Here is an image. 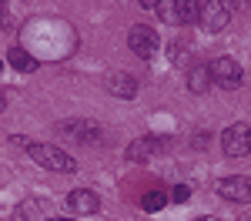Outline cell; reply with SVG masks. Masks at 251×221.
<instances>
[{
  "instance_id": "cell-14",
  "label": "cell",
  "mask_w": 251,
  "mask_h": 221,
  "mask_svg": "<svg viewBox=\"0 0 251 221\" xmlns=\"http://www.w3.org/2000/svg\"><path fill=\"white\" fill-rule=\"evenodd\" d=\"M7 64L17 67V71H24V74H27V71H37V60L30 57L24 47H10V50H7Z\"/></svg>"
},
{
  "instance_id": "cell-5",
  "label": "cell",
  "mask_w": 251,
  "mask_h": 221,
  "mask_svg": "<svg viewBox=\"0 0 251 221\" xmlns=\"http://www.w3.org/2000/svg\"><path fill=\"white\" fill-rule=\"evenodd\" d=\"M221 151H225L228 158H248L251 154V127L245 121L228 124V127L221 131Z\"/></svg>"
},
{
  "instance_id": "cell-8",
  "label": "cell",
  "mask_w": 251,
  "mask_h": 221,
  "mask_svg": "<svg viewBox=\"0 0 251 221\" xmlns=\"http://www.w3.org/2000/svg\"><path fill=\"white\" fill-rule=\"evenodd\" d=\"M168 144H171V138H157V134H148V138L134 141V144L124 151V158L134 161V164H141V161H151L154 154H164V151H168Z\"/></svg>"
},
{
  "instance_id": "cell-12",
  "label": "cell",
  "mask_w": 251,
  "mask_h": 221,
  "mask_svg": "<svg viewBox=\"0 0 251 221\" xmlns=\"http://www.w3.org/2000/svg\"><path fill=\"white\" fill-rule=\"evenodd\" d=\"M67 204H71V211L80 215V218L100 211V198H97L91 188H77V191H71V195H67Z\"/></svg>"
},
{
  "instance_id": "cell-3",
  "label": "cell",
  "mask_w": 251,
  "mask_h": 221,
  "mask_svg": "<svg viewBox=\"0 0 251 221\" xmlns=\"http://www.w3.org/2000/svg\"><path fill=\"white\" fill-rule=\"evenodd\" d=\"M144 7L154 10L161 20L177 24V27L198 20V14H201V0H164V3H151V0H144Z\"/></svg>"
},
{
  "instance_id": "cell-10",
  "label": "cell",
  "mask_w": 251,
  "mask_h": 221,
  "mask_svg": "<svg viewBox=\"0 0 251 221\" xmlns=\"http://www.w3.org/2000/svg\"><path fill=\"white\" fill-rule=\"evenodd\" d=\"M218 195L225 201H234V204H251V178H241V174L221 178L218 181Z\"/></svg>"
},
{
  "instance_id": "cell-4",
  "label": "cell",
  "mask_w": 251,
  "mask_h": 221,
  "mask_svg": "<svg viewBox=\"0 0 251 221\" xmlns=\"http://www.w3.org/2000/svg\"><path fill=\"white\" fill-rule=\"evenodd\" d=\"M57 134L60 138H71L74 144H100L104 141V127L87 118H74V121L57 124Z\"/></svg>"
},
{
  "instance_id": "cell-18",
  "label": "cell",
  "mask_w": 251,
  "mask_h": 221,
  "mask_svg": "<svg viewBox=\"0 0 251 221\" xmlns=\"http://www.w3.org/2000/svg\"><path fill=\"white\" fill-rule=\"evenodd\" d=\"M194 221H218L214 215H201V218H194Z\"/></svg>"
},
{
  "instance_id": "cell-2",
  "label": "cell",
  "mask_w": 251,
  "mask_h": 221,
  "mask_svg": "<svg viewBox=\"0 0 251 221\" xmlns=\"http://www.w3.org/2000/svg\"><path fill=\"white\" fill-rule=\"evenodd\" d=\"M14 144H24L27 154L37 161L40 168H47V171H57V174H74L77 171V161L67 151H60L57 144H40V141H24V138H14Z\"/></svg>"
},
{
  "instance_id": "cell-9",
  "label": "cell",
  "mask_w": 251,
  "mask_h": 221,
  "mask_svg": "<svg viewBox=\"0 0 251 221\" xmlns=\"http://www.w3.org/2000/svg\"><path fill=\"white\" fill-rule=\"evenodd\" d=\"M228 20H231V3H221V0H201L198 24H201L204 30H221Z\"/></svg>"
},
{
  "instance_id": "cell-22",
  "label": "cell",
  "mask_w": 251,
  "mask_h": 221,
  "mask_svg": "<svg viewBox=\"0 0 251 221\" xmlns=\"http://www.w3.org/2000/svg\"><path fill=\"white\" fill-rule=\"evenodd\" d=\"M0 20H3V7H0Z\"/></svg>"
},
{
  "instance_id": "cell-6",
  "label": "cell",
  "mask_w": 251,
  "mask_h": 221,
  "mask_svg": "<svg viewBox=\"0 0 251 221\" xmlns=\"http://www.w3.org/2000/svg\"><path fill=\"white\" fill-rule=\"evenodd\" d=\"M127 47L134 50L137 57H154L157 47H161V37L154 34V27H148V24H134L131 30H127Z\"/></svg>"
},
{
  "instance_id": "cell-19",
  "label": "cell",
  "mask_w": 251,
  "mask_h": 221,
  "mask_svg": "<svg viewBox=\"0 0 251 221\" xmlns=\"http://www.w3.org/2000/svg\"><path fill=\"white\" fill-rule=\"evenodd\" d=\"M3 107H7V98H3V91H0V111H3Z\"/></svg>"
},
{
  "instance_id": "cell-16",
  "label": "cell",
  "mask_w": 251,
  "mask_h": 221,
  "mask_svg": "<svg viewBox=\"0 0 251 221\" xmlns=\"http://www.w3.org/2000/svg\"><path fill=\"white\" fill-rule=\"evenodd\" d=\"M168 201H171V198H168V191H148V195L141 198V208H144V211H161Z\"/></svg>"
},
{
  "instance_id": "cell-21",
  "label": "cell",
  "mask_w": 251,
  "mask_h": 221,
  "mask_svg": "<svg viewBox=\"0 0 251 221\" xmlns=\"http://www.w3.org/2000/svg\"><path fill=\"white\" fill-rule=\"evenodd\" d=\"M47 221H74V218H47Z\"/></svg>"
},
{
  "instance_id": "cell-17",
  "label": "cell",
  "mask_w": 251,
  "mask_h": 221,
  "mask_svg": "<svg viewBox=\"0 0 251 221\" xmlns=\"http://www.w3.org/2000/svg\"><path fill=\"white\" fill-rule=\"evenodd\" d=\"M171 201H177V204H184V201H191V188L188 184H177V188H171V195H168Z\"/></svg>"
},
{
  "instance_id": "cell-23",
  "label": "cell",
  "mask_w": 251,
  "mask_h": 221,
  "mask_svg": "<svg viewBox=\"0 0 251 221\" xmlns=\"http://www.w3.org/2000/svg\"><path fill=\"white\" fill-rule=\"evenodd\" d=\"M0 71H3V64H0Z\"/></svg>"
},
{
  "instance_id": "cell-20",
  "label": "cell",
  "mask_w": 251,
  "mask_h": 221,
  "mask_svg": "<svg viewBox=\"0 0 251 221\" xmlns=\"http://www.w3.org/2000/svg\"><path fill=\"white\" fill-rule=\"evenodd\" d=\"M238 221H251V211H245V215H241V218H238Z\"/></svg>"
},
{
  "instance_id": "cell-11",
  "label": "cell",
  "mask_w": 251,
  "mask_h": 221,
  "mask_svg": "<svg viewBox=\"0 0 251 221\" xmlns=\"http://www.w3.org/2000/svg\"><path fill=\"white\" fill-rule=\"evenodd\" d=\"M104 87H107V94H114L121 100H134L137 98V80L131 74H121V71H111L107 77H104Z\"/></svg>"
},
{
  "instance_id": "cell-15",
  "label": "cell",
  "mask_w": 251,
  "mask_h": 221,
  "mask_svg": "<svg viewBox=\"0 0 251 221\" xmlns=\"http://www.w3.org/2000/svg\"><path fill=\"white\" fill-rule=\"evenodd\" d=\"M40 211H44V204H40L37 198H27L24 204H17L14 218L17 221H40Z\"/></svg>"
},
{
  "instance_id": "cell-13",
  "label": "cell",
  "mask_w": 251,
  "mask_h": 221,
  "mask_svg": "<svg viewBox=\"0 0 251 221\" xmlns=\"http://www.w3.org/2000/svg\"><path fill=\"white\" fill-rule=\"evenodd\" d=\"M211 87H214L211 64H194L191 71H188V91H191V94H208Z\"/></svg>"
},
{
  "instance_id": "cell-7",
  "label": "cell",
  "mask_w": 251,
  "mask_h": 221,
  "mask_svg": "<svg viewBox=\"0 0 251 221\" xmlns=\"http://www.w3.org/2000/svg\"><path fill=\"white\" fill-rule=\"evenodd\" d=\"M211 80L221 87V91H234V87H241L245 71H241V64H238L234 57H218L211 64Z\"/></svg>"
},
{
  "instance_id": "cell-1",
  "label": "cell",
  "mask_w": 251,
  "mask_h": 221,
  "mask_svg": "<svg viewBox=\"0 0 251 221\" xmlns=\"http://www.w3.org/2000/svg\"><path fill=\"white\" fill-rule=\"evenodd\" d=\"M67 30H74V27L60 17H34V20H27L24 30H20V37H24L20 47L34 60H64L71 54V47H60L57 34H67Z\"/></svg>"
}]
</instances>
